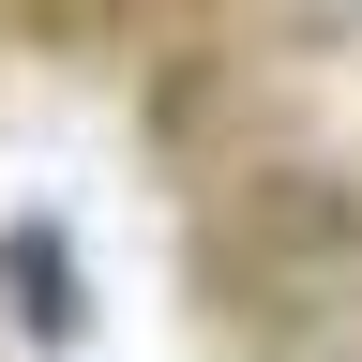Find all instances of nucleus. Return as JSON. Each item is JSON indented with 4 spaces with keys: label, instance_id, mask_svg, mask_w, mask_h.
<instances>
[{
    "label": "nucleus",
    "instance_id": "nucleus-2",
    "mask_svg": "<svg viewBox=\"0 0 362 362\" xmlns=\"http://www.w3.org/2000/svg\"><path fill=\"white\" fill-rule=\"evenodd\" d=\"M0 287H16V332H30V347H76V332H90L76 242H61L45 211H16V226H0Z\"/></svg>",
    "mask_w": 362,
    "mask_h": 362
},
{
    "label": "nucleus",
    "instance_id": "nucleus-1",
    "mask_svg": "<svg viewBox=\"0 0 362 362\" xmlns=\"http://www.w3.org/2000/svg\"><path fill=\"white\" fill-rule=\"evenodd\" d=\"M347 257H362V197L332 166H272L257 197H242V272L272 302H317V287H347Z\"/></svg>",
    "mask_w": 362,
    "mask_h": 362
}]
</instances>
